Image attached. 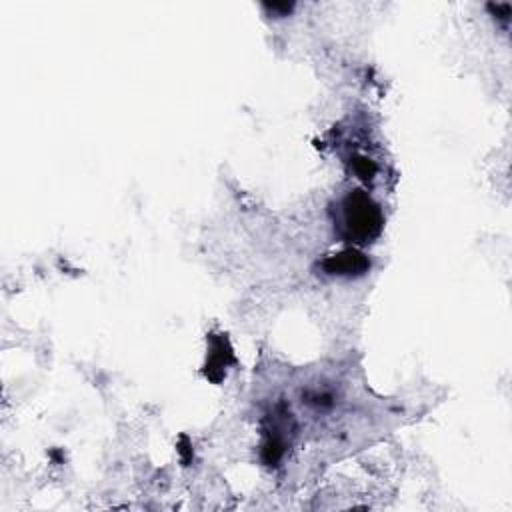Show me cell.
<instances>
[{
	"label": "cell",
	"mask_w": 512,
	"mask_h": 512,
	"mask_svg": "<svg viewBox=\"0 0 512 512\" xmlns=\"http://www.w3.org/2000/svg\"><path fill=\"white\" fill-rule=\"evenodd\" d=\"M382 224V212L368 194L356 190L342 198L336 226L346 240L370 242L380 234Z\"/></svg>",
	"instance_id": "6da1fadb"
},
{
	"label": "cell",
	"mask_w": 512,
	"mask_h": 512,
	"mask_svg": "<svg viewBox=\"0 0 512 512\" xmlns=\"http://www.w3.org/2000/svg\"><path fill=\"white\" fill-rule=\"evenodd\" d=\"M370 262L364 258V254L356 250H346L340 254H334L324 260V270L328 274H338V276H354V274H364L368 270Z\"/></svg>",
	"instance_id": "7a4b0ae2"
}]
</instances>
